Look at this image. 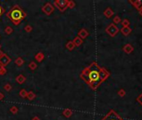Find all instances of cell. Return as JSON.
Instances as JSON below:
<instances>
[{"mask_svg":"<svg viewBox=\"0 0 142 120\" xmlns=\"http://www.w3.org/2000/svg\"><path fill=\"white\" fill-rule=\"evenodd\" d=\"M101 120H124V119H121L118 115V114H116V112H115L114 110H110Z\"/></svg>","mask_w":142,"mask_h":120,"instance_id":"cell-4","label":"cell"},{"mask_svg":"<svg viewBox=\"0 0 142 120\" xmlns=\"http://www.w3.org/2000/svg\"><path fill=\"white\" fill-rule=\"evenodd\" d=\"M7 18H8L11 22L14 24L15 26H18L23 19L26 18L27 13L24 11L22 8L19 5L15 4L12 7V8L6 14Z\"/></svg>","mask_w":142,"mask_h":120,"instance_id":"cell-2","label":"cell"},{"mask_svg":"<svg viewBox=\"0 0 142 120\" xmlns=\"http://www.w3.org/2000/svg\"><path fill=\"white\" fill-rule=\"evenodd\" d=\"M73 43H74V46L75 47H79V46H80V45L83 43V39H81L80 37H75L74 38V39L73 40Z\"/></svg>","mask_w":142,"mask_h":120,"instance_id":"cell-10","label":"cell"},{"mask_svg":"<svg viewBox=\"0 0 142 120\" xmlns=\"http://www.w3.org/2000/svg\"><path fill=\"white\" fill-rule=\"evenodd\" d=\"M42 11L46 15H50L54 11V6L51 3H46L42 7Z\"/></svg>","mask_w":142,"mask_h":120,"instance_id":"cell-5","label":"cell"},{"mask_svg":"<svg viewBox=\"0 0 142 120\" xmlns=\"http://www.w3.org/2000/svg\"><path fill=\"white\" fill-rule=\"evenodd\" d=\"M24 31L27 33H31L33 31V27L31 25H26L25 27H24Z\"/></svg>","mask_w":142,"mask_h":120,"instance_id":"cell-21","label":"cell"},{"mask_svg":"<svg viewBox=\"0 0 142 120\" xmlns=\"http://www.w3.org/2000/svg\"><path fill=\"white\" fill-rule=\"evenodd\" d=\"M34 58H35V60H37L38 62L40 63V62H42V61L44 59V54H43V53H42V52H39V53H38L35 55Z\"/></svg>","mask_w":142,"mask_h":120,"instance_id":"cell-12","label":"cell"},{"mask_svg":"<svg viewBox=\"0 0 142 120\" xmlns=\"http://www.w3.org/2000/svg\"><path fill=\"white\" fill-rule=\"evenodd\" d=\"M27 98L29 101H33L36 98V94L33 91H29L27 94Z\"/></svg>","mask_w":142,"mask_h":120,"instance_id":"cell-13","label":"cell"},{"mask_svg":"<svg viewBox=\"0 0 142 120\" xmlns=\"http://www.w3.org/2000/svg\"><path fill=\"white\" fill-rule=\"evenodd\" d=\"M1 47H2V46H1V44H0V49H1Z\"/></svg>","mask_w":142,"mask_h":120,"instance_id":"cell-30","label":"cell"},{"mask_svg":"<svg viewBox=\"0 0 142 120\" xmlns=\"http://www.w3.org/2000/svg\"><path fill=\"white\" fill-rule=\"evenodd\" d=\"M27 94H28V92L26 91L25 89H21L20 91H19V96H20L21 98H27Z\"/></svg>","mask_w":142,"mask_h":120,"instance_id":"cell-17","label":"cell"},{"mask_svg":"<svg viewBox=\"0 0 142 120\" xmlns=\"http://www.w3.org/2000/svg\"><path fill=\"white\" fill-rule=\"evenodd\" d=\"M32 120H40V119L38 117V116H34V117L32 119Z\"/></svg>","mask_w":142,"mask_h":120,"instance_id":"cell-28","label":"cell"},{"mask_svg":"<svg viewBox=\"0 0 142 120\" xmlns=\"http://www.w3.org/2000/svg\"><path fill=\"white\" fill-rule=\"evenodd\" d=\"M117 31H118V29H117V28L114 24H110L106 29V32L111 36H115V34L117 33Z\"/></svg>","mask_w":142,"mask_h":120,"instance_id":"cell-7","label":"cell"},{"mask_svg":"<svg viewBox=\"0 0 142 120\" xmlns=\"http://www.w3.org/2000/svg\"><path fill=\"white\" fill-rule=\"evenodd\" d=\"M9 111L13 114H18V112H19V109L16 107V106H12V107L10 108Z\"/></svg>","mask_w":142,"mask_h":120,"instance_id":"cell-19","label":"cell"},{"mask_svg":"<svg viewBox=\"0 0 142 120\" xmlns=\"http://www.w3.org/2000/svg\"><path fill=\"white\" fill-rule=\"evenodd\" d=\"M3 88H4L7 92H9L10 90L12 89V86L9 84V83H7V84H5L4 86H3Z\"/></svg>","mask_w":142,"mask_h":120,"instance_id":"cell-23","label":"cell"},{"mask_svg":"<svg viewBox=\"0 0 142 120\" xmlns=\"http://www.w3.org/2000/svg\"><path fill=\"white\" fill-rule=\"evenodd\" d=\"M11 58H10L9 56H8V54H6V53H3V56L0 58V64L3 66H7L8 64H9L10 63H11Z\"/></svg>","mask_w":142,"mask_h":120,"instance_id":"cell-6","label":"cell"},{"mask_svg":"<svg viewBox=\"0 0 142 120\" xmlns=\"http://www.w3.org/2000/svg\"><path fill=\"white\" fill-rule=\"evenodd\" d=\"M74 48H75V46H74V44L73 41H69L66 43V48H67L68 50H69V51H72Z\"/></svg>","mask_w":142,"mask_h":120,"instance_id":"cell-14","label":"cell"},{"mask_svg":"<svg viewBox=\"0 0 142 120\" xmlns=\"http://www.w3.org/2000/svg\"><path fill=\"white\" fill-rule=\"evenodd\" d=\"M25 81H26V78L23 74H19V75L16 77V82L19 83V84H23Z\"/></svg>","mask_w":142,"mask_h":120,"instance_id":"cell-11","label":"cell"},{"mask_svg":"<svg viewBox=\"0 0 142 120\" xmlns=\"http://www.w3.org/2000/svg\"><path fill=\"white\" fill-rule=\"evenodd\" d=\"M4 98V94L2 92H0V100H3Z\"/></svg>","mask_w":142,"mask_h":120,"instance_id":"cell-27","label":"cell"},{"mask_svg":"<svg viewBox=\"0 0 142 120\" xmlns=\"http://www.w3.org/2000/svg\"><path fill=\"white\" fill-rule=\"evenodd\" d=\"M89 35V33L85 30V29H82L79 31V34H78V37H80L81 39H84L85 38H87V36Z\"/></svg>","mask_w":142,"mask_h":120,"instance_id":"cell-8","label":"cell"},{"mask_svg":"<svg viewBox=\"0 0 142 120\" xmlns=\"http://www.w3.org/2000/svg\"><path fill=\"white\" fill-rule=\"evenodd\" d=\"M105 14L106 15V16H108V17H110V15L112 14V13H110V9H107L105 12Z\"/></svg>","mask_w":142,"mask_h":120,"instance_id":"cell-25","label":"cell"},{"mask_svg":"<svg viewBox=\"0 0 142 120\" xmlns=\"http://www.w3.org/2000/svg\"><path fill=\"white\" fill-rule=\"evenodd\" d=\"M68 0H56L54 2V6H55L60 12H64L68 8Z\"/></svg>","mask_w":142,"mask_h":120,"instance_id":"cell-3","label":"cell"},{"mask_svg":"<svg viewBox=\"0 0 142 120\" xmlns=\"http://www.w3.org/2000/svg\"><path fill=\"white\" fill-rule=\"evenodd\" d=\"M6 73H7V69H5V67L0 64V75H4Z\"/></svg>","mask_w":142,"mask_h":120,"instance_id":"cell-20","label":"cell"},{"mask_svg":"<svg viewBox=\"0 0 142 120\" xmlns=\"http://www.w3.org/2000/svg\"><path fill=\"white\" fill-rule=\"evenodd\" d=\"M24 63V60L21 57H19V58H17L16 59H15V64H16L17 66H19V67H21Z\"/></svg>","mask_w":142,"mask_h":120,"instance_id":"cell-15","label":"cell"},{"mask_svg":"<svg viewBox=\"0 0 142 120\" xmlns=\"http://www.w3.org/2000/svg\"><path fill=\"white\" fill-rule=\"evenodd\" d=\"M4 33L7 34V35H10V34L13 33V29H12L10 26H7L4 29Z\"/></svg>","mask_w":142,"mask_h":120,"instance_id":"cell-18","label":"cell"},{"mask_svg":"<svg viewBox=\"0 0 142 120\" xmlns=\"http://www.w3.org/2000/svg\"><path fill=\"white\" fill-rule=\"evenodd\" d=\"M137 101H138V102H139L140 103H141V105H142V93L141 94V96H140L139 98H137Z\"/></svg>","mask_w":142,"mask_h":120,"instance_id":"cell-26","label":"cell"},{"mask_svg":"<svg viewBox=\"0 0 142 120\" xmlns=\"http://www.w3.org/2000/svg\"><path fill=\"white\" fill-rule=\"evenodd\" d=\"M109 76V71L104 68L99 67L95 62H93L91 64H89L80 74V78L94 90L97 89L98 87L105 80H106Z\"/></svg>","mask_w":142,"mask_h":120,"instance_id":"cell-1","label":"cell"},{"mask_svg":"<svg viewBox=\"0 0 142 120\" xmlns=\"http://www.w3.org/2000/svg\"><path fill=\"white\" fill-rule=\"evenodd\" d=\"M37 67H38V66H37V63H36L35 62H34V61H32V62L29 63V69H30L32 71H34V70H35V69H37Z\"/></svg>","mask_w":142,"mask_h":120,"instance_id":"cell-16","label":"cell"},{"mask_svg":"<svg viewBox=\"0 0 142 120\" xmlns=\"http://www.w3.org/2000/svg\"><path fill=\"white\" fill-rule=\"evenodd\" d=\"M3 53H3V52L2 51L1 49H0V58H1V57L3 56Z\"/></svg>","mask_w":142,"mask_h":120,"instance_id":"cell-29","label":"cell"},{"mask_svg":"<svg viewBox=\"0 0 142 120\" xmlns=\"http://www.w3.org/2000/svg\"><path fill=\"white\" fill-rule=\"evenodd\" d=\"M4 13H5V9L3 8V6H2V5L0 4V17H1L2 15H3Z\"/></svg>","mask_w":142,"mask_h":120,"instance_id":"cell-24","label":"cell"},{"mask_svg":"<svg viewBox=\"0 0 142 120\" xmlns=\"http://www.w3.org/2000/svg\"><path fill=\"white\" fill-rule=\"evenodd\" d=\"M62 114H63V115H64V117L70 118L72 116V114H73V111H72L71 109H64V110H63Z\"/></svg>","mask_w":142,"mask_h":120,"instance_id":"cell-9","label":"cell"},{"mask_svg":"<svg viewBox=\"0 0 142 120\" xmlns=\"http://www.w3.org/2000/svg\"><path fill=\"white\" fill-rule=\"evenodd\" d=\"M75 6H76V3H75L74 1H72V0H70V1H69V3H68V8H74Z\"/></svg>","mask_w":142,"mask_h":120,"instance_id":"cell-22","label":"cell"}]
</instances>
